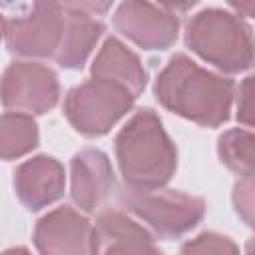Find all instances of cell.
<instances>
[{
	"instance_id": "obj_1",
	"label": "cell",
	"mask_w": 255,
	"mask_h": 255,
	"mask_svg": "<svg viewBox=\"0 0 255 255\" xmlns=\"http://www.w3.org/2000/svg\"><path fill=\"white\" fill-rule=\"evenodd\" d=\"M233 90L231 78L201 68L185 54L171 56L155 80V98L163 108L207 128L229 120Z\"/></svg>"
},
{
	"instance_id": "obj_2",
	"label": "cell",
	"mask_w": 255,
	"mask_h": 255,
	"mask_svg": "<svg viewBox=\"0 0 255 255\" xmlns=\"http://www.w3.org/2000/svg\"><path fill=\"white\" fill-rule=\"evenodd\" d=\"M116 159L126 185L163 187L177 165V151L153 110H137L116 137Z\"/></svg>"
},
{
	"instance_id": "obj_3",
	"label": "cell",
	"mask_w": 255,
	"mask_h": 255,
	"mask_svg": "<svg viewBox=\"0 0 255 255\" xmlns=\"http://www.w3.org/2000/svg\"><path fill=\"white\" fill-rule=\"evenodd\" d=\"M185 44L227 74L255 66V36L249 24L219 8L201 10L187 22Z\"/></svg>"
},
{
	"instance_id": "obj_4",
	"label": "cell",
	"mask_w": 255,
	"mask_h": 255,
	"mask_svg": "<svg viewBox=\"0 0 255 255\" xmlns=\"http://www.w3.org/2000/svg\"><path fill=\"white\" fill-rule=\"evenodd\" d=\"M133 100L135 94L126 86L94 76L68 92L64 112L80 133L96 137L108 133L112 126L131 110Z\"/></svg>"
},
{
	"instance_id": "obj_5",
	"label": "cell",
	"mask_w": 255,
	"mask_h": 255,
	"mask_svg": "<svg viewBox=\"0 0 255 255\" xmlns=\"http://www.w3.org/2000/svg\"><path fill=\"white\" fill-rule=\"evenodd\" d=\"M118 197L128 211L145 221L159 237L165 239L189 231L201 221L205 213L203 199L161 187L135 189L128 185Z\"/></svg>"
},
{
	"instance_id": "obj_6",
	"label": "cell",
	"mask_w": 255,
	"mask_h": 255,
	"mask_svg": "<svg viewBox=\"0 0 255 255\" xmlns=\"http://www.w3.org/2000/svg\"><path fill=\"white\" fill-rule=\"evenodd\" d=\"M68 26V10L64 12L58 0H36L26 18L4 22L6 46L12 54L56 58L64 42Z\"/></svg>"
},
{
	"instance_id": "obj_7",
	"label": "cell",
	"mask_w": 255,
	"mask_h": 255,
	"mask_svg": "<svg viewBox=\"0 0 255 255\" xmlns=\"http://www.w3.org/2000/svg\"><path fill=\"white\" fill-rule=\"evenodd\" d=\"M60 96L56 74L34 62H14L2 82V102L6 110L24 114H44L56 106Z\"/></svg>"
},
{
	"instance_id": "obj_8",
	"label": "cell",
	"mask_w": 255,
	"mask_h": 255,
	"mask_svg": "<svg viewBox=\"0 0 255 255\" xmlns=\"http://www.w3.org/2000/svg\"><path fill=\"white\" fill-rule=\"evenodd\" d=\"M114 28L143 50H165L177 40L179 20L147 0H124L114 14Z\"/></svg>"
},
{
	"instance_id": "obj_9",
	"label": "cell",
	"mask_w": 255,
	"mask_h": 255,
	"mask_svg": "<svg viewBox=\"0 0 255 255\" xmlns=\"http://www.w3.org/2000/svg\"><path fill=\"white\" fill-rule=\"evenodd\" d=\"M90 221L72 207H58L44 215L34 231V241L42 253H92Z\"/></svg>"
},
{
	"instance_id": "obj_10",
	"label": "cell",
	"mask_w": 255,
	"mask_h": 255,
	"mask_svg": "<svg viewBox=\"0 0 255 255\" xmlns=\"http://www.w3.org/2000/svg\"><path fill=\"white\" fill-rule=\"evenodd\" d=\"M116 187L114 169L100 149H82L72 157V199L86 213H94Z\"/></svg>"
},
{
	"instance_id": "obj_11",
	"label": "cell",
	"mask_w": 255,
	"mask_h": 255,
	"mask_svg": "<svg viewBox=\"0 0 255 255\" xmlns=\"http://www.w3.org/2000/svg\"><path fill=\"white\" fill-rule=\"evenodd\" d=\"M64 167L58 159L48 155H38L34 159L24 161L16 169L14 187L20 201L38 211L64 195Z\"/></svg>"
},
{
	"instance_id": "obj_12",
	"label": "cell",
	"mask_w": 255,
	"mask_h": 255,
	"mask_svg": "<svg viewBox=\"0 0 255 255\" xmlns=\"http://www.w3.org/2000/svg\"><path fill=\"white\" fill-rule=\"evenodd\" d=\"M153 237L122 211H106L92 233V253H157Z\"/></svg>"
},
{
	"instance_id": "obj_13",
	"label": "cell",
	"mask_w": 255,
	"mask_h": 255,
	"mask_svg": "<svg viewBox=\"0 0 255 255\" xmlns=\"http://www.w3.org/2000/svg\"><path fill=\"white\" fill-rule=\"evenodd\" d=\"M92 76L114 80L135 94V98L143 92L147 74L139 62V58L128 50L118 38H108L102 46L100 54L92 64Z\"/></svg>"
},
{
	"instance_id": "obj_14",
	"label": "cell",
	"mask_w": 255,
	"mask_h": 255,
	"mask_svg": "<svg viewBox=\"0 0 255 255\" xmlns=\"http://www.w3.org/2000/svg\"><path fill=\"white\" fill-rule=\"evenodd\" d=\"M104 32V24L88 14L68 10V26L56 62L62 68H82L98 38Z\"/></svg>"
},
{
	"instance_id": "obj_15",
	"label": "cell",
	"mask_w": 255,
	"mask_h": 255,
	"mask_svg": "<svg viewBox=\"0 0 255 255\" xmlns=\"http://www.w3.org/2000/svg\"><path fill=\"white\" fill-rule=\"evenodd\" d=\"M217 151L233 173L241 177L255 173V131L243 128L223 131L217 141Z\"/></svg>"
},
{
	"instance_id": "obj_16",
	"label": "cell",
	"mask_w": 255,
	"mask_h": 255,
	"mask_svg": "<svg viewBox=\"0 0 255 255\" xmlns=\"http://www.w3.org/2000/svg\"><path fill=\"white\" fill-rule=\"evenodd\" d=\"M38 145V128L30 114L6 112L2 116V157H20Z\"/></svg>"
},
{
	"instance_id": "obj_17",
	"label": "cell",
	"mask_w": 255,
	"mask_h": 255,
	"mask_svg": "<svg viewBox=\"0 0 255 255\" xmlns=\"http://www.w3.org/2000/svg\"><path fill=\"white\" fill-rule=\"evenodd\" d=\"M233 203L237 215L255 229V173L245 175L233 187Z\"/></svg>"
},
{
	"instance_id": "obj_18",
	"label": "cell",
	"mask_w": 255,
	"mask_h": 255,
	"mask_svg": "<svg viewBox=\"0 0 255 255\" xmlns=\"http://www.w3.org/2000/svg\"><path fill=\"white\" fill-rule=\"evenodd\" d=\"M235 253L237 245L229 241V237L217 235V233H201L195 237V241H189L181 247V253Z\"/></svg>"
},
{
	"instance_id": "obj_19",
	"label": "cell",
	"mask_w": 255,
	"mask_h": 255,
	"mask_svg": "<svg viewBox=\"0 0 255 255\" xmlns=\"http://www.w3.org/2000/svg\"><path fill=\"white\" fill-rule=\"evenodd\" d=\"M237 122L255 128V74L247 76L239 84L237 94Z\"/></svg>"
},
{
	"instance_id": "obj_20",
	"label": "cell",
	"mask_w": 255,
	"mask_h": 255,
	"mask_svg": "<svg viewBox=\"0 0 255 255\" xmlns=\"http://www.w3.org/2000/svg\"><path fill=\"white\" fill-rule=\"evenodd\" d=\"M60 4L66 6V10H72V12H82V14H88V16H98V14H104L114 0H58Z\"/></svg>"
},
{
	"instance_id": "obj_21",
	"label": "cell",
	"mask_w": 255,
	"mask_h": 255,
	"mask_svg": "<svg viewBox=\"0 0 255 255\" xmlns=\"http://www.w3.org/2000/svg\"><path fill=\"white\" fill-rule=\"evenodd\" d=\"M163 8L167 10H175V12H185L189 8H193L199 0H157Z\"/></svg>"
},
{
	"instance_id": "obj_22",
	"label": "cell",
	"mask_w": 255,
	"mask_h": 255,
	"mask_svg": "<svg viewBox=\"0 0 255 255\" xmlns=\"http://www.w3.org/2000/svg\"><path fill=\"white\" fill-rule=\"evenodd\" d=\"M239 14L255 18V0H227Z\"/></svg>"
},
{
	"instance_id": "obj_23",
	"label": "cell",
	"mask_w": 255,
	"mask_h": 255,
	"mask_svg": "<svg viewBox=\"0 0 255 255\" xmlns=\"http://www.w3.org/2000/svg\"><path fill=\"white\" fill-rule=\"evenodd\" d=\"M247 251H249V253H253V251H255V241H251V243L247 245Z\"/></svg>"
}]
</instances>
